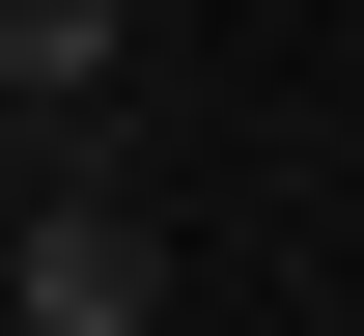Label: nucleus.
Returning a JSON list of instances; mask_svg holds the SVG:
<instances>
[{
  "label": "nucleus",
  "mask_w": 364,
  "mask_h": 336,
  "mask_svg": "<svg viewBox=\"0 0 364 336\" xmlns=\"http://www.w3.org/2000/svg\"><path fill=\"white\" fill-rule=\"evenodd\" d=\"M0 308H28V336H168V224H140L112 168H28V224H0Z\"/></svg>",
  "instance_id": "1"
},
{
  "label": "nucleus",
  "mask_w": 364,
  "mask_h": 336,
  "mask_svg": "<svg viewBox=\"0 0 364 336\" xmlns=\"http://www.w3.org/2000/svg\"><path fill=\"white\" fill-rule=\"evenodd\" d=\"M0 336H28V308H0Z\"/></svg>",
  "instance_id": "2"
}]
</instances>
